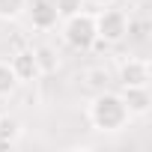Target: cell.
<instances>
[{
	"instance_id": "cell-2",
	"label": "cell",
	"mask_w": 152,
	"mask_h": 152,
	"mask_svg": "<svg viewBox=\"0 0 152 152\" xmlns=\"http://www.w3.org/2000/svg\"><path fill=\"white\" fill-rule=\"evenodd\" d=\"M63 39H66V45H69V48H75V51H90V48L99 42L93 12L81 9L78 15L66 18V21H63Z\"/></svg>"
},
{
	"instance_id": "cell-11",
	"label": "cell",
	"mask_w": 152,
	"mask_h": 152,
	"mask_svg": "<svg viewBox=\"0 0 152 152\" xmlns=\"http://www.w3.org/2000/svg\"><path fill=\"white\" fill-rule=\"evenodd\" d=\"M54 6H57L60 21H66V18H72V15H78L81 9H87V0H54Z\"/></svg>"
},
{
	"instance_id": "cell-13",
	"label": "cell",
	"mask_w": 152,
	"mask_h": 152,
	"mask_svg": "<svg viewBox=\"0 0 152 152\" xmlns=\"http://www.w3.org/2000/svg\"><path fill=\"white\" fill-rule=\"evenodd\" d=\"M87 87H93V90H104L107 87V72H102V69H93V72H87Z\"/></svg>"
},
{
	"instance_id": "cell-5",
	"label": "cell",
	"mask_w": 152,
	"mask_h": 152,
	"mask_svg": "<svg viewBox=\"0 0 152 152\" xmlns=\"http://www.w3.org/2000/svg\"><path fill=\"white\" fill-rule=\"evenodd\" d=\"M9 66H12V72H15L18 84H30V81H36L39 75H42V72H39V63H36V54H33V48L12 54Z\"/></svg>"
},
{
	"instance_id": "cell-9",
	"label": "cell",
	"mask_w": 152,
	"mask_h": 152,
	"mask_svg": "<svg viewBox=\"0 0 152 152\" xmlns=\"http://www.w3.org/2000/svg\"><path fill=\"white\" fill-rule=\"evenodd\" d=\"M18 90V78L6 60H0V99H9L12 93Z\"/></svg>"
},
{
	"instance_id": "cell-10",
	"label": "cell",
	"mask_w": 152,
	"mask_h": 152,
	"mask_svg": "<svg viewBox=\"0 0 152 152\" xmlns=\"http://www.w3.org/2000/svg\"><path fill=\"white\" fill-rule=\"evenodd\" d=\"M27 12V0H0V21H15Z\"/></svg>"
},
{
	"instance_id": "cell-1",
	"label": "cell",
	"mask_w": 152,
	"mask_h": 152,
	"mask_svg": "<svg viewBox=\"0 0 152 152\" xmlns=\"http://www.w3.org/2000/svg\"><path fill=\"white\" fill-rule=\"evenodd\" d=\"M128 119L131 116H128L125 102H122L119 93H107V90L96 93V99L90 104V122H93V128H99V131H119V128L128 125Z\"/></svg>"
},
{
	"instance_id": "cell-12",
	"label": "cell",
	"mask_w": 152,
	"mask_h": 152,
	"mask_svg": "<svg viewBox=\"0 0 152 152\" xmlns=\"http://www.w3.org/2000/svg\"><path fill=\"white\" fill-rule=\"evenodd\" d=\"M33 54H36V63H39V72L42 75H48V72H54L57 69V54L51 51V48H33Z\"/></svg>"
},
{
	"instance_id": "cell-14",
	"label": "cell",
	"mask_w": 152,
	"mask_h": 152,
	"mask_svg": "<svg viewBox=\"0 0 152 152\" xmlns=\"http://www.w3.org/2000/svg\"><path fill=\"white\" fill-rule=\"evenodd\" d=\"M87 3H93V6H99V9H102V6H110L113 0H87Z\"/></svg>"
},
{
	"instance_id": "cell-7",
	"label": "cell",
	"mask_w": 152,
	"mask_h": 152,
	"mask_svg": "<svg viewBox=\"0 0 152 152\" xmlns=\"http://www.w3.org/2000/svg\"><path fill=\"white\" fill-rule=\"evenodd\" d=\"M60 15H57V6H54V0H33V6H30V24L36 30H51L57 27Z\"/></svg>"
},
{
	"instance_id": "cell-6",
	"label": "cell",
	"mask_w": 152,
	"mask_h": 152,
	"mask_svg": "<svg viewBox=\"0 0 152 152\" xmlns=\"http://www.w3.org/2000/svg\"><path fill=\"white\" fill-rule=\"evenodd\" d=\"M122 102H125V110L128 116H146L149 107H152V99H149V87H122Z\"/></svg>"
},
{
	"instance_id": "cell-3",
	"label": "cell",
	"mask_w": 152,
	"mask_h": 152,
	"mask_svg": "<svg viewBox=\"0 0 152 152\" xmlns=\"http://www.w3.org/2000/svg\"><path fill=\"white\" fill-rule=\"evenodd\" d=\"M93 18H96V36H99L102 42L116 45V42L125 39V33H128V15H125L122 9L102 6V12L93 15Z\"/></svg>"
},
{
	"instance_id": "cell-4",
	"label": "cell",
	"mask_w": 152,
	"mask_h": 152,
	"mask_svg": "<svg viewBox=\"0 0 152 152\" xmlns=\"http://www.w3.org/2000/svg\"><path fill=\"white\" fill-rule=\"evenodd\" d=\"M149 63L146 60H137V57H128L122 66H119V81L122 87H149Z\"/></svg>"
},
{
	"instance_id": "cell-8",
	"label": "cell",
	"mask_w": 152,
	"mask_h": 152,
	"mask_svg": "<svg viewBox=\"0 0 152 152\" xmlns=\"http://www.w3.org/2000/svg\"><path fill=\"white\" fill-rule=\"evenodd\" d=\"M21 137V122L12 116H0V146H12Z\"/></svg>"
}]
</instances>
